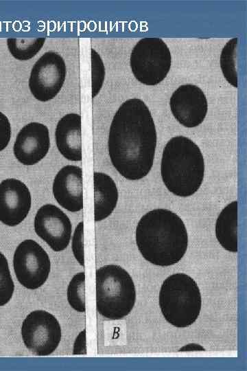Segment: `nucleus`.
<instances>
[{"label": "nucleus", "mask_w": 247, "mask_h": 371, "mask_svg": "<svg viewBox=\"0 0 247 371\" xmlns=\"http://www.w3.org/2000/svg\"><path fill=\"white\" fill-rule=\"evenodd\" d=\"M86 329L82 330L76 337L73 347V355H86Z\"/></svg>", "instance_id": "nucleus-25"}, {"label": "nucleus", "mask_w": 247, "mask_h": 371, "mask_svg": "<svg viewBox=\"0 0 247 371\" xmlns=\"http://www.w3.org/2000/svg\"><path fill=\"white\" fill-rule=\"evenodd\" d=\"M52 192L58 203L71 212L83 208L82 170L77 166L67 165L56 175Z\"/></svg>", "instance_id": "nucleus-14"}, {"label": "nucleus", "mask_w": 247, "mask_h": 371, "mask_svg": "<svg viewBox=\"0 0 247 371\" xmlns=\"http://www.w3.org/2000/svg\"><path fill=\"white\" fill-rule=\"evenodd\" d=\"M161 175L173 194L180 197L194 194L204 175V157L198 146L182 135L170 139L163 150Z\"/></svg>", "instance_id": "nucleus-3"}, {"label": "nucleus", "mask_w": 247, "mask_h": 371, "mask_svg": "<svg viewBox=\"0 0 247 371\" xmlns=\"http://www.w3.org/2000/svg\"><path fill=\"white\" fill-rule=\"evenodd\" d=\"M14 291V283L5 256L0 251V306L7 304Z\"/></svg>", "instance_id": "nucleus-21"}, {"label": "nucleus", "mask_w": 247, "mask_h": 371, "mask_svg": "<svg viewBox=\"0 0 247 371\" xmlns=\"http://www.w3.org/2000/svg\"><path fill=\"white\" fill-rule=\"evenodd\" d=\"M32 205L28 187L21 180L8 178L0 183V221L14 227L27 217Z\"/></svg>", "instance_id": "nucleus-12"}, {"label": "nucleus", "mask_w": 247, "mask_h": 371, "mask_svg": "<svg viewBox=\"0 0 247 371\" xmlns=\"http://www.w3.org/2000/svg\"><path fill=\"white\" fill-rule=\"evenodd\" d=\"M135 238L137 248L149 262L167 267L178 262L185 254L188 234L181 218L163 208L152 210L137 223Z\"/></svg>", "instance_id": "nucleus-2"}, {"label": "nucleus", "mask_w": 247, "mask_h": 371, "mask_svg": "<svg viewBox=\"0 0 247 371\" xmlns=\"http://www.w3.org/2000/svg\"><path fill=\"white\" fill-rule=\"evenodd\" d=\"M21 334L25 347L36 356H48L58 348L62 337L56 317L44 310L30 312L22 322Z\"/></svg>", "instance_id": "nucleus-7"}, {"label": "nucleus", "mask_w": 247, "mask_h": 371, "mask_svg": "<svg viewBox=\"0 0 247 371\" xmlns=\"http://www.w3.org/2000/svg\"><path fill=\"white\" fill-rule=\"evenodd\" d=\"M45 41L40 38H12L7 40V45L12 56L19 60L33 58L42 48Z\"/></svg>", "instance_id": "nucleus-18"}, {"label": "nucleus", "mask_w": 247, "mask_h": 371, "mask_svg": "<svg viewBox=\"0 0 247 371\" xmlns=\"http://www.w3.org/2000/svg\"><path fill=\"white\" fill-rule=\"evenodd\" d=\"M91 87L92 98L100 91L105 78V67L99 54L93 49H91Z\"/></svg>", "instance_id": "nucleus-22"}, {"label": "nucleus", "mask_w": 247, "mask_h": 371, "mask_svg": "<svg viewBox=\"0 0 247 371\" xmlns=\"http://www.w3.org/2000/svg\"><path fill=\"white\" fill-rule=\"evenodd\" d=\"M169 106L175 119L187 128L200 125L208 111L205 94L199 87L191 84L180 86L172 93Z\"/></svg>", "instance_id": "nucleus-11"}, {"label": "nucleus", "mask_w": 247, "mask_h": 371, "mask_svg": "<svg viewBox=\"0 0 247 371\" xmlns=\"http://www.w3.org/2000/svg\"><path fill=\"white\" fill-rule=\"evenodd\" d=\"M158 304L170 324L177 328L191 326L198 319L202 306L198 284L183 273L168 276L161 285Z\"/></svg>", "instance_id": "nucleus-5"}, {"label": "nucleus", "mask_w": 247, "mask_h": 371, "mask_svg": "<svg viewBox=\"0 0 247 371\" xmlns=\"http://www.w3.org/2000/svg\"><path fill=\"white\" fill-rule=\"evenodd\" d=\"M36 234L54 251L64 250L69 244L72 225L68 216L53 204H45L37 211L34 221Z\"/></svg>", "instance_id": "nucleus-10"}, {"label": "nucleus", "mask_w": 247, "mask_h": 371, "mask_svg": "<svg viewBox=\"0 0 247 371\" xmlns=\"http://www.w3.org/2000/svg\"><path fill=\"white\" fill-rule=\"evenodd\" d=\"M171 63L169 47L161 38L156 37L139 40L130 57V65L134 76L148 86L156 85L165 79L170 69Z\"/></svg>", "instance_id": "nucleus-6"}, {"label": "nucleus", "mask_w": 247, "mask_h": 371, "mask_svg": "<svg viewBox=\"0 0 247 371\" xmlns=\"http://www.w3.org/2000/svg\"><path fill=\"white\" fill-rule=\"evenodd\" d=\"M156 146V127L148 106L139 98L123 102L113 116L108 139L115 170L128 180L143 179L152 169Z\"/></svg>", "instance_id": "nucleus-1"}, {"label": "nucleus", "mask_w": 247, "mask_h": 371, "mask_svg": "<svg viewBox=\"0 0 247 371\" xmlns=\"http://www.w3.org/2000/svg\"><path fill=\"white\" fill-rule=\"evenodd\" d=\"M83 226V221H80L75 227L71 243L73 256L78 262L82 267L84 266Z\"/></svg>", "instance_id": "nucleus-23"}, {"label": "nucleus", "mask_w": 247, "mask_h": 371, "mask_svg": "<svg viewBox=\"0 0 247 371\" xmlns=\"http://www.w3.org/2000/svg\"><path fill=\"white\" fill-rule=\"evenodd\" d=\"M12 135L11 124L8 117L0 111V152L8 145Z\"/></svg>", "instance_id": "nucleus-24"}, {"label": "nucleus", "mask_w": 247, "mask_h": 371, "mask_svg": "<svg viewBox=\"0 0 247 371\" xmlns=\"http://www.w3.org/2000/svg\"><path fill=\"white\" fill-rule=\"evenodd\" d=\"M56 143L58 151L67 159L82 160L81 116L68 113L58 122L55 131Z\"/></svg>", "instance_id": "nucleus-15"}, {"label": "nucleus", "mask_w": 247, "mask_h": 371, "mask_svg": "<svg viewBox=\"0 0 247 371\" xmlns=\"http://www.w3.org/2000/svg\"><path fill=\"white\" fill-rule=\"evenodd\" d=\"M237 201L223 208L215 223V236L220 245L230 252H237Z\"/></svg>", "instance_id": "nucleus-17"}, {"label": "nucleus", "mask_w": 247, "mask_h": 371, "mask_svg": "<svg viewBox=\"0 0 247 371\" xmlns=\"http://www.w3.org/2000/svg\"><path fill=\"white\" fill-rule=\"evenodd\" d=\"M237 38L229 40L223 47L220 54V67L222 72L228 81L234 87H237Z\"/></svg>", "instance_id": "nucleus-19"}, {"label": "nucleus", "mask_w": 247, "mask_h": 371, "mask_svg": "<svg viewBox=\"0 0 247 371\" xmlns=\"http://www.w3.org/2000/svg\"><path fill=\"white\" fill-rule=\"evenodd\" d=\"M96 308L104 317L117 320L126 317L136 301L132 277L119 265H108L95 272Z\"/></svg>", "instance_id": "nucleus-4"}, {"label": "nucleus", "mask_w": 247, "mask_h": 371, "mask_svg": "<svg viewBox=\"0 0 247 371\" xmlns=\"http://www.w3.org/2000/svg\"><path fill=\"white\" fill-rule=\"evenodd\" d=\"M204 351V348L199 344H189L179 349L178 352L184 351Z\"/></svg>", "instance_id": "nucleus-26"}, {"label": "nucleus", "mask_w": 247, "mask_h": 371, "mask_svg": "<svg viewBox=\"0 0 247 371\" xmlns=\"http://www.w3.org/2000/svg\"><path fill=\"white\" fill-rule=\"evenodd\" d=\"M67 301L75 311H86L85 306V273L80 272L70 280L67 291Z\"/></svg>", "instance_id": "nucleus-20"}, {"label": "nucleus", "mask_w": 247, "mask_h": 371, "mask_svg": "<svg viewBox=\"0 0 247 371\" xmlns=\"http://www.w3.org/2000/svg\"><path fill=\"white\" fill-rule=\"evenodd\" d=\"M12 262L17 280L30 290H35L43 286L51 271V262L47 253L32 239L24 240L17 245Z\"/></svg>", "instance_id": "nucleus-8"}, {"label": "nucleus", "mask_w": 247, "mask_h": 371, "mask_svg": "<svg viewBox=\"0 0 247 371\" xmlns=\"http://www.w3.org/2000/svg\"><path fill=\"white\" fill-rule=\"evenodd\" d=\"M50 147L48 128L39 122L25 125L16 135L13 146L15 158L23 165L32 166L40 161Z\"/></svg>", "instance_id": "nucleus-13"}, {"label": "nucleus", "mask_w": 247, "mask_h": 371, "mask_svg": "<svg viewBox=\"0 0 247 371\" xmlns=\"http://www.w3.org/2000/svg\"><path fill=\"white\" fill-rule=\"evenodd\" d=\"M67 68L58 53L47 52L34 65L29 78V88L33 96L47 102L60 92L65 80Z\"/></svg>", "instance_id": "nucleus-9"}, {"label": "nucleus", "mask_w": 247, "mask_h": 371, "mask_svg": "<svg viewBox=\"0 0 247 371\" xmlns=\"http://www.w3.org/2000/svg\"><path fill=\"white\" fill-rule=\"evenodd\" d=\"M94 219L101 221L109 216L115 209L119 197L114 180L107 174L93 173Z\"/></svg>", "instance_id": "nucleus-16"}]
</instances>
